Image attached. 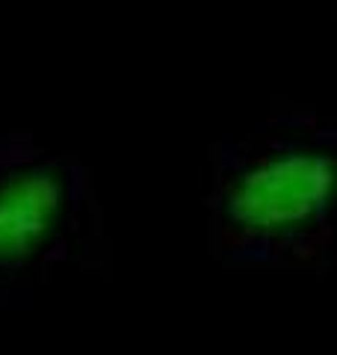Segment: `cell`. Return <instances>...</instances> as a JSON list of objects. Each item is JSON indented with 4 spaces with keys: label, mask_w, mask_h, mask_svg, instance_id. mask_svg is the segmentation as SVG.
Masks as SVG:
<instances>
[{
    "label": "cell",
    "mask_w": 337,
    "mask_h": 355,
    "mask_svg": "<svg viewBox=\"0 0 337 355\" xmlns=\"http://www.w3.org/2000/svg\"><path fill=\"white\" fill-rule=\"evenodd\" d=\"M205 243L237 275H322L337 266V121L273 116L207 157Z\"/></svg>",
    "instance_id": "cell-1"
},
{
    "label": "cell",
    "mask_w": 337,
    "mask_h": 355,
    "mask_svg": "<svg viewBox=\"0 0 337 355\" xmlns=\"http://www.w3.org/2000/svg\"><path fill=\"white\" fill-rule=\"evenodd\" d=\"M107 249L89 166L30 133L0 137V299L15 302Z\"/></svg>",
    "instance_id": "cell-2"
}]
</instances>
